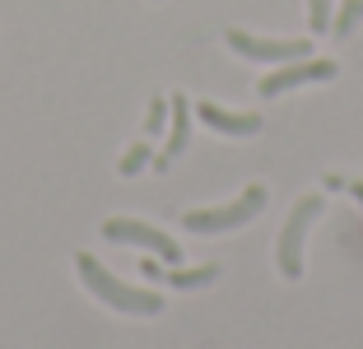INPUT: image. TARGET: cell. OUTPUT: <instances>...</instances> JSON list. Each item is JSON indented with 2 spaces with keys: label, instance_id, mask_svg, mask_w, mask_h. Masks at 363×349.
Masks as SVG:
<instances>
[{
  "label": "cell",
  "instance_id": "obj_8",
  "mask_svg": "<svg viewBox=\"0 0 363 349\" xmlns=\"http://www.w3.org/2000/svg\"><path fill=\"white\" fill-rule=\"evenodd\" d=\"M168 112H172V131H168V145H163V154L154 163L159 168H168L172 159H182V149L191 145V116H196V103L186 94H172L168 98Z\"/></svg>",
  "mask_w": 363,
  "mask_h": 349
},
{
  "label": "cell",
  "instance_id": "obj_12",
  "mask_svg": "<svg viewBox=\"0 0 363 349\" xmlns=\"http://www.w3.org/2000/svg\"><path fill=\"white\" fill-rule=\"evenodd\" d=\"M331 5L335 0H308V28L312 33H331Z\"/></svg>",
  "mask_w": 363,
  "mask_h": 349
},
{
  "label": "cell",
  "instance_id": "obj_13",
  "mask_svg": "<svg viewBox=\"0 0 363 349\" xmlns=\"http://www.w3.org/2000/svg\"><path fill=\"white\" fill-rule=\"evenodd\" d=\"M163 126H168V98H154L150 112H145V131H150V135H159Z\"/></svg>",
  "mask_w": 363,
  "mask_h": 349
},
{
  "label": "cell",
  "instance_id": "obj_5",
  "mask_svg": "<svg viewBox=\"0 0 363 349\" xmlns=\"http://www.w3.org/2000/svg\"><path fill=\"white\" fill-rule=\"evenodd\" d=\"M335 79V61H321V56H303V61H284L275 65L270 74H261L257 94L261 98H279V94H294L303 84H326Z\"/></svg>",
  "mask_w": 363,
  "mask_h": 349
},
{
  "label": "cell",
  "instance_id": "obj_11",
  "mask_svg": "<svg viewBox=\"0 0 363 349\" xmlns=\"http://www.w3.org/2000/svg\"><path fill=\"white\" fill-rule=\"evenodd\" d=\"M359 19H363V0H340V10L331 14V33L335 38H350L359 28Z\"/></svg>",
  "mask_w": 363,
  "mask_h": 349
},
{
  "label": "cell",
  "instance_id": "obj_9",
  "mask_svg": "<svg viewBox=\"0 0 363 349\" xmlns=\"http://www.w3.org/2000/svg\"><path fill=\"white\" fill-rule=\"evenodd\" d=\"M219 279V265L205 261V265H172V270H163V284L172 289H205Z\"/></svg>",
  "mask_w": 363,
  "mask_h": 349
},
{
  "label": "cell",
  "instance_id": "obj_3",
  "mask_svg": "<svg viewBox=\"0 0 363 349\" xmlns=\"http://www.w3.org/2000/svg\"><path fill=\"white\" fill-rule=\"evenodd\" d=\"M266 201H270V191L261 187H247L238 201H228V205H214V210H186L182 214V228L186 233H233V228H242V223H252L261 210H266Z\"/></svg>",
  "mask_w": 363,
  "mask_h": 349
},
{
  "label": "cell",
  "instance_id": "obj_10",
  "mask_svg": "<svg viewBox=\"0 0 363 349\" xmlns=\"http://www.w3.org/2000/svg\"><path fill=\"white\" fill-rule=\"evenodd\" d=\"M150 163H154V145H150V140H135V145L121 154L117 172H121V177H140V172L150 168Z\"/></svg>",
  "mask_w": 363,
  "mask_h": 349
},
{
  "label": "cell",
  "instance_id": "obj_2",
  "mask_svg": "<svg viewBox=\"0 0 363 349\" xmlns=\"http://www.w3.org/2000/svg\"><path fill=\"white\" fill-rule=\"evenodd\" d=\"M321 210H326V201H321L317 191H312V196H298L294 210H289L284 228H279V238H275V265H279L284 279H303V247H308V228L321 219Z\"/></svg>",
  "mask_w": 363,
  "mask_h": 349
},
{
  "label": "cell",
  "instance_id": "obj_7",
  "mask_svg": "<svg viewBox=\"0 0 363 349\" xmlns=\"http://www.w3.org/2000/svg\"><path fill=\"white\" fill-rule=\"evenodd\" d=\"M196 116H201L210 131L233 135V140H247V135L261 131V112H233V107H219V103H196Z\"/></svg>",
  "mask_w": 363,
  "mask_h": 349
},
{
  "label": "cell",
  "instance_id": "obj_1",
  "mask_svg": "<svg viewBox=\"0 0 363 349\" xmlns=\"http://www.w3.org/2000/svg\"><path fill=\"white\" fill-rule=\"evenodd\" d=\"M75 270H79L84 289L98 298V303L117 307V312H126V317H159V312H163V294H154V289H130L126 279H117L103 261H98V256L79 252L75 256Z\"/></svg>",
  "mask_w": 363,
  "mask_h": 349
},
{
  "label": "cell",
  "instance_id": "obj_4",
  "mask_svg": "<svg viewBox=\"0 0 363 349\" xmlns=\"http://www.w3.org/2000/svg\"><path fill=\"white\" fill-rule=\"evenodd\" d=\"M224 43L242 61H257V65H284V61L312 56V38H257V33H247V28H228Z\"/></svg>",
  "mask_w": 363,
  "mask_h": 349
},
{
  "label": "cell",
  "instance_id": "obj_15",
  "mask_svg": "<svg viewBox=\"0 0 363 349\" xmlns=\"http://www.w3.org/2000/svg\"><path fill=\"white\" fill-rule=\"evenodd\" d=\"M345 191H350L354 201H359V205H363V182H359V177H354V182H350V177H345Z\"/></svg>",
  "mask_w": 363,
  "mask_h": 349
},
{
  "label": "cell",
  "instance_id": "obj_6",
  "mask_svg": "<svg viewBox=\"0 0 363 349\" xmlns=\"http://www.w3.org/2000/svg\"><path fill=\"white\" fill-rule=\"evenodd\" d=\"M103 238L107 243H126V247H145V252H154L159 261H168V265H177L182 261V247L172 243L163 228H154V223H145V219H103Z\"/></svg>",
  "mask_w": 363,
  "mask_h": 349
},
{
  "label": "cell",
  "instance_id": "obj_14",
  "mask_svg": "<svg viewBox=\"0 0 363 349\" xmlns=\"http://www.w3.org/2000/svg\"><path fill=\"white\" fill-rule=\"evenodd\" d=\"M140 270H145V279H163V265L159 261H140Z\"/></svg>",
  "mask_w": 363,
  "mask_h": 349
}]
</instances>
